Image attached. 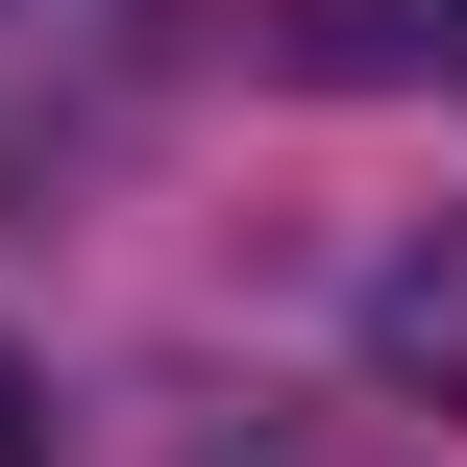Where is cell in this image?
I'll return each mask as SVG.
<instances>
[{"mask_svg":"<svg viewBox=\"0 0 467 467\" xmlns=\"http://www.w3.org/2000/svg\"><path fill=\"white\" fill-rule=\"evenodd\" d=\"M222 25H246V0H0V222L148 172L172 99L222 74Z\"/></svg>","mask_w":467,"mask_h":467,"instance_id":"6da1fadb","label":"cell"},{"mask_svg":"<svg viewBox=\"0 0 467 467\" xmlns=\"http://www.w3.org/2000/svg\"><path fill=\"white\" fill-rule=\"evenodd\" d=\"M271 49L320 99H467V0H271Z\"/></svg>","mask_w":467,"mask_h":467,"instance_id":"7a4b0ae2","label":"cell"},{"mask_svg":"<svg viewBox=\"0 0 467 467\" xmlns=\"http://www.w3.org/2000/svg\"><path fill=\"white\" fill-rule=\"evenodd\" d=\"M345 345H369V394H394V419H467V222H419V246L369 271V320H345Z\"/></svg>","mask_w":467,"mask_h":467,"instance_id":"3957f363","label":"cell"},{"mask_svg":"<svg viewBox=\"0 0 467 467\" xmlns=\"http://www.w3.org/2000/svg\"><path fill=\"white\" fill-rule=\"evenodd\" d=\"M25 443H49V394H25V345H0V467H25Z\"/></svg>","mask_w":467,"mask_h":467,"instance_id":"277c9868","label":"cell"}]
</instances>
